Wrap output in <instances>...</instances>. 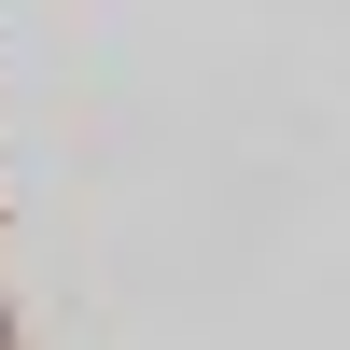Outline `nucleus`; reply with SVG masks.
Returning a JSON list of instances; mask_svg holds the SVG:
<instances>
[{"mask_svg": "<svg viewBox=\"0 0 350 350\" xmlns=\"http://www.w3.org/2000/svg\"><path fill=\"white\" fill-rule=\"evenodd\" d=\"M0 350H14V295H0Z\"/></svg>", "mask_w": 350, "mask_h": 350, "instance_id": "1", "label": "nucleus"}]
</instances>
